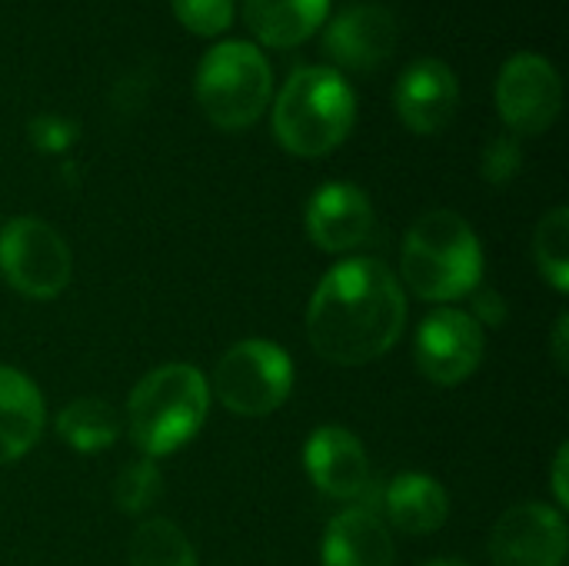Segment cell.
Listing matches in <instances>:
<instances>
[{
  "instance_id": "obj_4",
  "label": "cell",
  "mask_w": 569,
  "mask_h": 566,
  "mask_svg": "<svg viewBox=\"0 0 569 566\" xmlns=\"http://www.w3.org/2000/svg\"><path fill=\"white\" fill-rule=\"evenodd\" d=\"M207 407L210 387L197 367H157L133 387L127 400L130 437L147 457H167L193 440L207 417Z\"/></svg>"
},
{
  "instance_id": "obj_21",
  "label": "cell",
  "mask_w": 569,
  "mask_h": 566,
  "mask_svg": "<svg viewBox=\"0 0 569 566\" xmlns=\"http://www.w3.org/2000/svg\"><path fill=\"white\" fill-rule=\"evenodd\" d=\"M533 254L540 274L563 294L569 287V210L557 207L550 210L533 237Z\"/></svg>"
},
{
  "instance_id": "obj_5",
  "label": "cell",
  "mask_w": 569,
  "mask_h": 566,
  "mask_svg": "<svg viewBox=\"0 0 569 566\" xmlns=\"http://www.w3.org/2000/svg\"><path fill=\"white\" fill-rule=\"evenodd\" d=\"M197 103L220 130H243L260 120L273 93L267 57L247 40H227L203 53L197 70Z\"/></svg>"
},
{
  "instance_id": "obj_17",
  "label": "cell",
  "mask_w": 569,
  "mask_h": 566,
  "mask_svg": "<svg viewBox=\"0 0 569 566\" xmlns=\"http://www.w3.org/2000/svg\"><path fill=\"white\" fill-rule=\"evenodd\" d=\"M330 0H243L253 37L273 50H290L313 37L327 20Z\"/></svg>"
},
{
  "instance_id": "obj_15",
  "label": "cell",
  "mask_w": 569,
  "mask_h": 566,
  "mask_svg": "<svg viewBox=\"0 0 569 566\" xmlns=\"http://www.w3.org/2000/svg\"><path fill=\"white\" fill-rule=\"evenodd\" d=\"M323 566H393V540L370 510H343L323 537Z\"/></svg>"
},
{
  "instance_id": "obj_9",
  "label": "cell",
  "mask_w": 569,
  "mask_h": 566,
  "mask_svg": "<svg viewBox=\"0 0 569 566\" xmlns=\"http://www.w3.org/2000/svg\"><path fill=\"white\" fill-rule=\"evenodd\" d=\"M493 566H563L567 557V520L560 510L543 504L510 507L490 537Z\"/></svg>"
},
{
  "instance_id": "obj_10",
  "label": "cell",
  "mask_w": 569,
  "mask_h": 566,
  "mask_svg": "<svg viewBox=\"0 0 569 566\" xmlns=\"http://www.w3.org/2000/svg\"><path fill=\"white\" fill-rule=\"evenodd\" d=\"M480 360L483 327L463 310H437L417 330V364L433 384H463Z\"/></svg>"
},
{
  "instance_id": "obj_23",
  "label": "cell",
  "mask_w": 569,
  "mask_h": 566,
  "mask_svg": "<svg viewBox=\"0 0 569 566\" xmlns=\"http://www.w3.org/2000/svg\"><path fill=\"white\" fill-rule=\"evenodd\" d=\"M170 7L177 20L200 37H217L233 20V0H170Z\"/></svg>"
},
{
  "instance_id": "obj_8",
  "label": "cell",
  "mask_w": 569,
  "mask_h": 566,
  "mask_svg": "<svg viewBox=\"0 0 569 566\" xmlns=\"http://www.w3.org/2000/svg\"><path fill=\"white\" fill-rule=\"evenodd\" d=\"M497 107L513 133L533 137L557 123L563 83L557 67L540 53H517L497 77Z\"/></svg>"
},
{
  "instance_id": "obj_2",
  "label": "cell",
  "mask_w": 569,
  "mask_h": 566,
  "mask_svg": "<svg viewBox=\"0 0 569 566\" xmlns=\"http://www.w3.org/2000/svg\"><path fill=\"white\" fill-rule=\"evenodd\" d=\"M357 120V97L340 70L300 67L283 83L273 107V133L297 157L337 150Z\"/></svg>"
},
{
  "instance_id": "obj_26",
  "label": "cell",
  "mask_w": 569,
  "mask_h": 566,
  "mask_svg": "<svg viewBox=\"0 0 569 566\" xmlns=\"http://www.w3.org/2000/svg\"><path fill=\"white\" fill-rule=\"evenodd\" d=\"M480 327H500L507 320V304L497 290H483L473 300V314H470Z\"/></svg>"
},
{
  "instance_id": "obj_3",
  "label": "cell",
  "mask_w": 569,
  "mask_h": 566,
  "mask_svg": "<svg viewBox=\"0 0 569 566\" xmlns=\"http://www.w3.org/2000/svg\"><path fill=\"white\" fill-rule=\"evenodd\" d=\"M400 267L420 300L447 304L477 290L483 277V250L460 214L430 210L410 227Z\"/></svg>"
},
{
  "instance_id": "obj_18",
  "label": "cell",
  "mask_w": 569,
  "mask_h": 566,
  "mask_svg": "<svg viewBox=\"0 0 569 566\" xmlns=\"http://www.w3.org/2000/svg\"><path fill=\"white\" fill-rule=\"evenodd\" d=\"M383 504H387V517L393 520V527L410 534V537H423V534L440 530L447 520V510H450L447 490L427 474L393 477L387 494H383Z\"/></svg>"
},
{
  "instance_id": "obj_6",
  "label": "cell",
  "mask_w": 569,
  "mask_h": 566,
  "mask_svg": "<svg viewBox=\"0 0 569 566\" xmlns=\"http://www.w3.org/2000/svg\"><path fill=\"white\" fill-rule=\"evenodd\" d=\"M293 387V364L283 347L270 340L233 344L213 374V394L220 404L240 417L273 414Z\"/></svg>"
},
{
  "instance_id": "obj_22",
  "label": "cell",
  "mask_w": 569,
  "mask_h": 566,
  "mask_svg": "<svg viewBox=\"0 0 569 566\" xmlns=\"http://www.w3.org/2000/svg\"><path fill=\"white\" fill-rule=\"evenodd\" d=\"M157 497H160V470L150 457L130 464L113 484V500L123 514H143L157 504Z\"/></svg>"
},
{
  "instance_id": "obj_28",
  "label": "cell",
  "mask_w": 569,
  "mask_h": 566,
  "mask_svg": "<svg viewBox=\"0 0 569 566\" xmlns=\"http://www.w3.org/2000/svg\"><path fill=\"white\" fill-rule=\"evenodd\" d=\"M557 360L560 367H567V317H560V327H557Z\"/></svg>"
},
{
  "instance_id": "obj_14",
  "label": "cell",
  "mask_w": 569,
  "mask_h": 566,
  "mask_svg": "<svg viewBox=\"0 0 569 566\" xmlns=\"http://www.w3.org/2000/svg\"><path fill=\"white\" fill-rule=\"evenodd\" d=\"M303 464H307V474L317 484V490L327 497H337V500L360 497L370 484V464H367L363 444L337 424L317 427L310 434Z\"/></svg>"
},
{
  "instance_id": "obj_25",
  "label": "cell",
  "mask_w": 569,
  "mask_h": 566,
  "mask_svg": "<svg viewBox=\"0 0 569 566\" xmlns=\"http://www.w3.org/2000/svg\"><path fill=\"white\" fill-rule=\"evenodd\" d=\"M27 130H30V140L47 153H60L77 140V123L67 120V117H57V113L33 117Z\"/></svg>"
},
{
  "instance_id": "obj_7",
  "label": "cell",
  "mask_w": 569,
  "mask_h": 566,
  "mask_svg": "<svg viewBox=\"0 0 569 566\" xmlns=\"http://www.w3.org/2000/svg\"><path fill=\"white\" fill-rule=\"evenodd\" d=\"M0 274L17 294L53 300L70 284V250L50 224L17 217L0 227Z\"/></svg>"
},
{
  "instance_id": "obj_27",
  "label": "cell",
  "mask_w": 569,
  "mask_h": 566,
  "mask_svg": "<svg viewBox=\"0 0 569 566\" xmlns=\"http://www.w3.org/2000/svg\"><path fill=\"white\" fill-rule=\"evenodd\" d=\"M553 490H557V504L567 507L569 490H567V447H560L557 454V467H553Z\"/></svg>"
},
{
  "instance_id": "obj_12",
  "label": "cell",
  "mask_w": 569,
  "mask_h": 566,
  "mask_svg": "<svg viewBox=\"0 0 569 566\" xmlns=\"http://www.w3.org/2000/svg\"><path fill=\"white\" fill-rule=\"evenodd\" d=\"M307 234L327 254L367 247L377 234L370 197L353 183H323L307 203Z\"/></svg>"
},
{
  "instance_id": "obj_20",
  "label": "cell",
  "mask_w": 569,
  "mask_h": 566,
  "mask_svg": "<svg viewBox=\"0 0 569 566\" xmlns=\"http://www.w3.org/2000/svg\"><path fill=\"white\" fill-rule=\"evenodd\" d=\"M130 566H197V550L170 520H147L130 540Z\"/></svg>"
},
{
  "instance_id": "obj_29",
  "label": "cell",
  "mask_w": 569,
  "mask_h": 566,
  "mask_svg": "<svg viewBox=\"0 0 569 566\" xmlns=\"http://www.w3.org/2000/svg\"><path fill=\"white\" fill-rule=\"evenodd\" d=\"M423 566H470V564H463V560H433V564H423Z\"/></svg>"
},
{
  "instance_id": "obj_13",
  "label": "cell",
  "mask_w": 569,
  "mask_h": 566,
  "mask_svg": "<svg viewBox=\"0 0 569 566\" xmlns=\"http://www.w3.org/2000/svg\"><path fill=\"white\" fill-rule=\"evenodd\" d=\"M393 100L400 120L413 133H437L453 120L460 107V83L450 63L437 57H423L400 73Z\"/></svg>"
},
{
  "instance_id": "obj_1",
  "label": "cell",
  "mask_w": 569,
  "mask_h": 566,
  "mask_svg": "<svg viewBox=\"0 0 569 566\" xmlns=\"http://www.w3.org/2000/svg\"><path fill=\"white\" fill-rule=\"evenodd\" d=\"M407 324V297L387 264L357 257L337 264L307 310L313 350L343 367L370 364L393 350Z\"/></svg>"
},
{
  "instance_id": "obj_19",
  "label": "cell",
  "mask_w": 569,
  "mask_h": 566,
  "mask_svg": "<svg viewBox=\"0 0 569 566\" xmlns=\"http://www.w3.org/2000/svg\"><path fill=\"white\" fill-rule=\"evenodd\" d=\"M57 434L80 454L107 450L120 434V417L107 400L80 397L57 417Z\"/></svg>"
},
{
  "instance_id": "obj_11",
  "label": "cell",
  "mask_w": 569,
  "mask_h": 566,
  "mask_svg": "<svg viewBox=\"0 0 569 566\" xmlns=\"http://www.w3.org/2000/svg\"><path fill=\"white\" fill-rule=\"evenodd\" d=\"M397 37H400V27L390 7L350 3L330 20L323 33V53L343 70L370 73L393 53Z\"/></svg>"
},
{
  "instance_id": "obj_16",
  "label": "cell",
  "mask_w": 569,
  "mask_h": 566,
  "mask_svg": "<svg viewBox=\"0 0 569 566\" xmlns=\"http://www.w3.org/2000/svg\"><path fill=\"white\" fill-rule=\"evenodd\" d=\"M43 430V397L33 380L0 367V467L20 460Z\"/></svg>"
},
{
  "instance_id": "obj_24",
  "label": "cell",
  "mask_w": 569,
  "mask_h": 566,
  "mask_svg": "<svg viewBox=\"0 0 569 566\" xmlns=\"http://www.w3.org/2000/svg\"><path fill=\"white\" fill-rule=\"evenodd\" d=\"M523 167V147L517 137H493L483 147V180L487 183H510Z\"/></svg>"
}]
</instances>
